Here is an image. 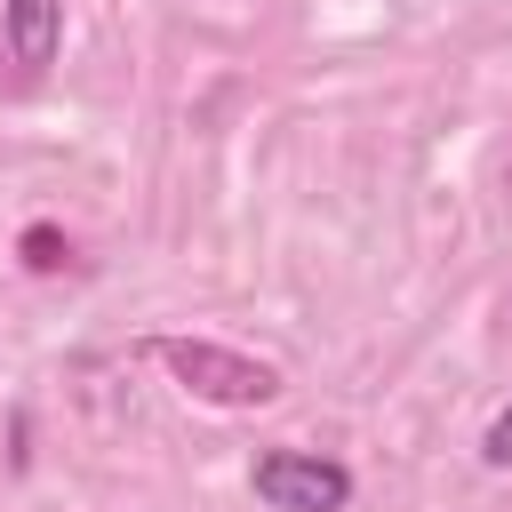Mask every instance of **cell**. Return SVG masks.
<instances>
[{"label": "cell", "mask_w": 512, "mask_h": 512, "mask_svg": "<svg viewBox=\"0 0 512 512\" xmlns=\"http://www.w3.org/2000/svg\"><path fill=\"white\" fill-rule=\"evenodd\" d=\"M152 360L208 408H264V400H280V368L272 360H248V352L208 344V336H152Z\"/></svg>", "instance_id": "cell-1"}, {"label": "cell", "mask_w": 512, "mask_h": 512, "mask_svg": "<svg viewBox=\"0 0 512 512\" xmlns=\"http://www.w3.org/2000/svg\"><path fill=\"white\" fill-rule=\"evenodd\" d=\"M248 488L272 512H344L352 504V472L320 448H264L248 464Z\"/></svg>", "instance_id": "cell-2"}, {"label": "cell", "mask_w": 512, "mask_h": 512, "mask_svg": "<svg viewBox=\"0 0 512 512\" xmlns=\"http://www.w3.org/2000/svg\"><path fill=\"white\" fill-rule=\"evenodd\" d=\"M0 40H8V56L24 72L56 64V48H64V0H0Z\"/></svg>", "instance_id": "cell-3"}, {"label": "cell", "mask_w": 512, "mask_h": 512, "mask_svg": "<svg viewBox=\"0 0 512 512\" xmlns=\"http://www.w3.org/2000/svg\"><path fill=\"white\" fill-rule=\"evenodd\" d=\"M16 256H24V272H64V264H72V240H64L56 224H24Z\"/></svg>", "instance_id": "cell-4"}, {"label": "cell", "mask_w": 512, "mask_h": 512, "mask_svg": "<svg viewBox=\"0 0 512 512\" xmlns=\"http://www.w3.org/2000/svg\"><path fill=\"white\" fill-rule=\"evenodd\" d=\"M480 464H488V472H504V464H512V400L488 416V432H480Z\"/></svg>", "instance_id": "cell-5"}]
</instances>
